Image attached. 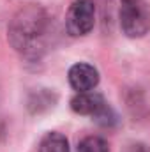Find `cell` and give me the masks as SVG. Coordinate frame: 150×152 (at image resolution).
Returning a JSON list of instances; mask_svg holds the SVG:
<instances>
[{
    "label": "cell",
    "instance_id": "cell-1",
    "mask_svg": "<svg viewBox=\"0 0 150 152\" xmlns=\"http://www.w3.org/2000/svg\"><path fill=\"white\" fill-rule=\"evenodd\" d=\"M51 20L39 5L21 9L9 25V42L27 58H39L50 42Z\"/></svg>",
    "mask_w": 150,
    "mask_h": 152
},
{
    "label": "cell",
    "instance_id": "cell-6",
    "mask_svg": "<svg viewBox=\"0 0 150 152\" xmlns=\"http://www.w3.org/2000/svg\"><path fill=\"white\" fill-rule=\"evenodd\" d=\"M39 152H69V142L57 131L46 133L39 142Z\"/></svg>",
    "mask_w": 150,
    "mask_h": 152
},
{
    "label": "cell",
    "instance_id": "cell-8",
    "mask_svg": "<svg viewBox=\"0 0 150 152\" xmlns=\"http://www.w3.org/2000/svg\"><path fill=\"white\" fill-rule=\"evenodd\" d=\"M133 152H150L145 145H134V149H133Z\"/></svg>",
    "mask_w": 150,
    "mask_h": 152
},
{
    "label": "cell",
    "instance_id": "cell-7",
    "mask_svg": "<svg viewBox=\"0 0 150 152\" xmlns=\"http://www.w3.org/2000/svg\"><path fill=\"white\" fill-rule=\"evenodd\" d=\"M78 152H110V147L101 136H87L79 142Z\"/></svg>",
    "mask_w": 150,
    "mask_h": 152
},
{
    "label": "cell",
    "instance_id": "cell-2",
    "mask_svg": "<svg viewBox=\"0 0 150 152\" xmlns=\"http://www.w3.org/2000/svg\"><path fill=\"white\" fill-rule=\"evenodd\" d=\"M120 25L127 37H143L150 30V7L145 0H120Z\"/></svg>",
    "mask_w": 150,
    "mask_h": 152
},
{
    "label": "cell",
    "instance_id": "cell-5",
    "mask_svg": "<svg viewBox=\"0 0 150 152\" xmlns=\"http://www.w3.org/2000/svg\"><path fill=\"white\" fill-rule=\"evenodd\" d=\"M69 83L71 87L74 88L78 94L81 92H92L97 83H99V73L94 66L90 64H74L71 69H69Z\"/></svg>",
    "mask_w": 150,
    "mask_h": 152
},
{
    "label": "cell",
    "instance_id": "cell-3",
    "mask_svg": "<svg viewBox=\"0 0 150 152\" xmlns=\"http://www.w3.org/2000/svg\"><path fill=\"white\" fill-rule=\"evenodd\" d=\"M71 110L78 115H88L95 118L101 126H113L117 122V115L111 106L104 101V97L97 92H81L71 99Z\"/></svg>",
    "mask_w": 150,
    "mask_h": 152
},
{
    "label": "cell",
    "instance_id": "cell-4",
    "mask_svg": "<svg viewBox=\"0 0 150 152\" xmlns=\"http://www.w3.org/2000/svg\"><path fill=\"white\" fill-rule=\"evenodd\" d=\"M95 23V5L92 0H74L66 16V30L73 37L87 36Z\"/></svg>",
    "mask_w": 150,
    "mask_h": 152
}]
</instances>
